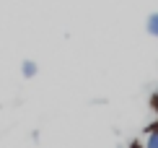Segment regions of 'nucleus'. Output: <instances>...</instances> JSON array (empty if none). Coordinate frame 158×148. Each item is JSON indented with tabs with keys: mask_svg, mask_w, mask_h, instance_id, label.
<instances>
[{
	"mask_svg": "<svg viewBox=\"0 0 158 148\" xmlns=\"http://www.w3.org/2000/svg\"><path fill=\"white\" fill-rule=\"evenodd\" d=\"M137 146H143V148H158V122L148 125L145 130H143V138L137 140Z\"/></svg>",
	"mask_w": 158,
	"mask_h": 148,
	"instance_id": "obj_1",
	"label": "nucleus"
},
{
	"mask_svg": "<svg viewBox=\"0 0 158 148\" xmlns=\"http://www.w3.org/2000/svg\"><path fill=\"white\" fill-rule=\"evenodd\" d=\"M21 73H23L26 78H34V76H36V63H34V60H23Z\"/></svg>",
	"mask_w": 158,
	"mask_h": 148,
	"instance_id": "obj_2",
	"label": "nucleus"
},
{
	"mask_svg": "<svg viewBox=\"0 0 158 148\" xmlns=\"http://www.w3.org/2000/svg\"><path fill=\"white\" fill-rule=\"evenodd\" d=\"M148 34L158 37V13H150L148 16Z\"/></svg>",
	"mask_w": 158,
	"mask_h": 148,
	"instance_id": "obj_3",
	"label": "nucleus"
},
{
	"mask_svg": "<svg viewBox=\"0 0 158 148\" xmlns=\"http://www.w3.org/2000/svg\"><path fill=\"white\" fill-rule=\"evenodd\" d=\"M150 104H153V109H156V114H158V91L150 96Z\"/></svg>",
	"mask_w": 158,
	"mask_h": 148,
	"instance_id": "obj_4",
	"label": "nucleus"
}]
</instances>
